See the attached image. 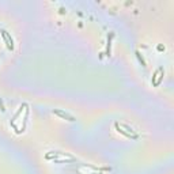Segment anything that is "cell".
<instances>
[{
  "label": "cell",
  "mask_w": 174,
  "mask_h": 174,
  "mask_svg": "<svg viewBox=\"0 0 174 174\" xmlns=\"http://www.w3.org/2000/svg\"><path fill=\"white\" fill-rule=\"evenodd\" d=\"M53 113H55V114H57V116H60L61 118H65L67 121H75V118L72 117L71 114H68V113H65V112H63V110L55 109V110H53Z\"/></svg>",
  "instance_id": "obj_1"
},
{
  "label": "cell",
  "mask_w": 174,
  "mask_h": 174,
  "mask_svg": "<svg viewBox=\"0 0 174 174\" xmlns=\"http://www.w3.org/2000/svg\"><path fill=\"white\" fill-rule=\"evenodd\" d=\"M1 34H3V37H4V40H6V42H7V46H8V49H13V48H14L13 38L10 37V36L7 34V31H4V30H1Z\"/></svg>",
  "instance_id": "obj_2"
}]
</instances>
